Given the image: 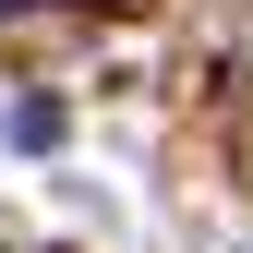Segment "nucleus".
Instances as JSON below:
<instances>
[{
    "label": "nucleus",
    "mask_w": 253,
    "mask_h": 253,
    "mask_svg": "<svg viewBox=\"0 0 253 253\" xmlns=\"http://www.w3.org/2000/svg\"><path fill=\"white\" fill-rule=\"evenodd\" d=\"M12 145H24V157H37V145H60V109H48V97H24V109H12Z\"/></svg>",
    "instance_id": "nucleus-1"
},
{
    "label": "nucleus",
    "mask_w": 253,
    "mask_h": 253,
    "mask_svg": "<svg viewBox=\"0 0 253 253\" xmlns=\"http://www.w3.org/2000/svg\"><path fill=\"white\" fill-rule=\"evenodd\" d=\"M0 12H24V0H0Z\"/></svg>",
    "instance_id": "nucleus-2"
}]
</instances>
